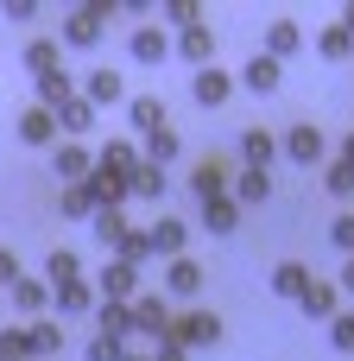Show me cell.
Segmentation results:
<instances>
[{"instance_id": "f546056e", "label": "cell", "mask_w": 354, "mask_h": 361, "mask_svg": "<svg viewBox=\"0 0 354 361\" xmlns=\"http://www.w3.org/2000/svg\"><path fill=\"white\" fill-rule=\"evenodd\" d=\"M114 260H127V267H146V260H152V228H127V235L114 241Z\"/></svg>"}, {"instance_id": "cb8c5ba5", "label": "cell", "mask_w": 354, "mask_h": 361, "mask_svg": "<svg viewBox=\"0 0 354 361\" xmlns=\"http://www.w3.org/2000/svg\"><path fill=\"white\" fill-rule=\"evenodd\" d=\"M127 89H120V76L114 70H89V82H82V102H95V108H114Z\"/></svg>"}, {"instance_id": "6da1fadb", "label": "cell", "mask_w": 354, "mask_h": 361, "mask_svg": "<svg viewBox=\"0 0 354 361\" xmlns=\"http://www.w3.org/2000/svg\"><path fill=\"white\" fill-rule=\"evenodd\" d=\"M165 343H177V349H215L222 343V317L215 311H184V317H171Z\"/></svg>"}, {"instance_id": "1f68e13d", "label": "cell", "mask_w": 354, "mask_h": 361, "mask_svg": "<svg viewBox=\"0 0 354 361\" xmlns=\"http://www.w3.org/2000/svg\"><path fill=\"white\" fill-rule=\"evenodd\" d=\"M44 279H51V286H63V279H82V260H76V247H51V254H44Z\"/></svg>"}, {"instance_id": "ba28073f", "label": "cell", "mask_w": 354, "mask_h": 361, "mask_svg": "<svg viewBox=\"0 0 354 361\" xmlns=\"http://www.w3.org/2000/svg\"><path fill=\"white\" fill-rule=\"evenodd\" d=\"M177 57H184V63H196V70H209V63H215V32H209V19H203V25H190V32H177Z\"/></svg>"}, {"instance_id": "e0dca14e", "label": "cell", "mask_w": 354, "mask_h": 361, "mask_svg": "<svg viewBox=\"0 0 354 361\" xmlns=\"http://www.w3.org/2000/svg\"><path fill=\"white\" fill-rule=\"evenodd\" d=\"M190 190H196L203 203H215V197H228V165H222V159H203V165L190 171Z\"/></svg>"}, {"instance_id": "c3c4849f", "label": "cell", "mask_w": 354, "mask_h": 361, "mask_svg": "<svg viewBox=\"0 0 354 361\" xmlns=\"http://www.w3.org/2000/svg\"><path fill=\"white\" fill-rule=\"evenodd\" d=\"M336 286H342V292L354 298V260H342V273H336Z\"/></svg>"}, {"instance_id": "7dc6e473", "label": "cell", "mask_w": 354, "mask_h": 361, "mask_svg": "<svg viewBox=\"0 0 354 361\" xmlns=\"http://www.w3.org/2000/svg\"><path fill=\"white\" fill-rule=\"evenodd\" d=\"M152 361H190V349H177V343H158V349H152Z\"/></svg>"}, {"instance_id": "e575fe53", "label": "cell", "mask_w": 354, "mask_h": 361, "mask_svg": "<svg viewBox=\"0 0 354 361\" xmlns=\"http://www.w3.org/2000/svg\"><path fill=\"white\" fill-rule=\"evenodd\" d=\"M317 57H329V63H348L354 57V38L342 25H329V32H317Z\"/></svg>"}, {"instance_id": "8d00e7d4", "label": "cell", "mask_w": 354, "mask_h": 361, "mask_svg": "<svg viewBox=\"0 0 354 361\" xmlns=\"http://www.w3.org/2000/svg\"><path fill=\"white\" fill-rule=\"evenodd\" d=\"M32 349H38V361H44V355H63V324L38 317V324H32Z\"/></svg>"}, {"instance_id": "ac0fdd59", "label": "cell", "mask_w": 354, "mask_h": 361, "mask_svg": "<svg viewBox=\"0 0 354 361\" xmlns=\"http://www.w3.org/2000/svg\"><path fill=\"white\" fill-rule=\"evenodd\" d=\"M272 292L304 305V292H310V267H304V260H279V267H272Z\"/></svg>"}, {"instance_id": "836d02e7", "label": "cell", "mask_w": 354, "mask_h": 361, "mask_svg": "<svg viewBox=\"0 0 354 361\" xmlns=\"http://www.w3.org/2000/svg\"><path fill=\"white\" fill-rule=\"evenodd\" d=\"M272 197V171H241L234 178V203H266Z\"/></svg>"}, {"instance_id": "8992f818", "label": "cell", "mask_w": 354, "mask_h": 361, "mask_svg": "<svg viewBox=\"0 0 354 361\" xmlns=\"http://www.w3.org/2000/svg\"><path fill=\"white\" fill-rule=\"evenodd\" d=\"M127 298H139V267L108 260L101 267V305H127Z\"/></svg>"}, {"instance_id": "603a6c76", "label": "cell", "mask_w": 354, "mask_h": 361, "mask_svg": "<svg viewBox=\"0 0 354 361\" xmlns=\"http://www.w3.org/2000/svg\"><path fill=\"white\" fill-rule=\"evenodd\" d=\"M298 44H304V25H298V19H272V32H266V57H279V63H285Z\"/></svg>"}, {"instance_id": "7bdbcfd3", "label": "cell", "mask_w": 354, "mask_h": 361, "mask_svg": "<svg viewBox=\"0 0 354 361\" xmlns=\"http://www.w3.org/2000/svg\"><path fill=\"white\" fill-rule=\"evenodd\" d=\"M329 343H336L342 355H354V311H342V317L329 324Z\"/></svg>"}, {"instance_id": "4dcf8cb0", "label": "cell", "mask_w": 354, "mask_h": 361, "mask_svg": "<svg viewBox=\"0 0 354 361\" xmlns=\"http://www.w3.org/2000/svg\"><path fill=\"white\" fill-rule=\"evenodd\" d=\"M57 209H63L70 222H95V197H89V184H63Z\"/></svg>"}, {"instance_id": "f6af8a7d", "label": "cell", "mask_w": 354, "mask_h": 361, "mask_svg": "<svg viewBox=\"0 0 354 361\" xmlns=\"http://www.w3.org/2000/svg\"><path fill=\"white\" fill-rule=\"evenodd\" d=\"M13 286H19V254L0 247V292H13Z\"/></svg>"}, {"instance_id": "52a82bcc", "label": "cell", "mask_w": 354, "mask_h": 361, "mask_svg": "<svg viewBox=\"0 0 354 361\" xmlns=\"http://www.w3.org/2000/svg\"><path fill=\"white\" fill-rule=\"evenodd\" d=\"M190 95H196L203 108H222V102L234 95V76H228V70H215V63H209V70H190Z\"/></svg>"}, {"instance_id": "9a60e30c", "label": "cell", "mask_w": 354, "mask_h": 361, "mask_svg": "<svg viewBox=\"0 0 354 361\" xmlns=\"http://www.w3.org/2000/svg\"><path fill=\"white\" fill-rule=\"evenodd\" d=\"M25 70L32 76H57L63 70V38H32L25 44Z\"/></svg>"}, {"instance_id": "83f0119b", "label": "cell", "mask_w": 354, "mask_h": 361, "mask_svg": "<svg viewBox=\"0 0 354 361\" xmlns=\"http://www.w3.org/2000/svg\"><path fill=\"white\" fill-rule=\"evenodd\" d=\"M127 121H133L139 133H158V127H165V102H158V95H133V102H127Z\"/></svg>"}, {"instance_id": "f35d334b", "label": "cell", "mask_w": 354, "mask_h": 361, "mask_svg": "<svg viewBox=\"0 0 354 361\" xmlns=\"http://www.w3.org/2000/svg\"><path fill=\"white\" fill-rule=\"evenodd\" d=\"M89 228H95V241H101V247H114V241L127 235V216H120V209H95V222H89Z\"/></svg>"}, {"instance_id": "4fadbf2b", "label": "cell", "mask_w": 354, "mask_h": 361, "mask_svg": "<svg viewBox=\"0 0 354 361\" xmlns=\"http://www.w3.org/2000/svg\"><path fill=\"white\" fill-rule=\"evenodd\" d=\"M165 292H177V298H196V292H203V267H196L190 254L165 260Z\"/></svg>"}, {"instance_id": "2e32d148", "label": "cell", "mask_w": 354, "mask_h": 361, "mask_svg": "<svg viewBox=\"0 0 354 361\" xmlns=\"http://www.w3.org/2000/svg\"><path fill=\"white\" fill-rule=\"evenodd\" d=\"M241 159H247V171H266V165L279 159V140H272L266 127H247V133H241Z\"/></svg>"}, {"instance_id": "8fae6325", "label": "cell", "mask_w": 354, "mask_h": 361, "mask_svg": "<svg viewBox=\"0 0 354 361\" xmlns=\"http://www.w3.org/2000/svg\"><path fill=\"white\" fill-rule=\"evenodd\" d=\"M336 305H342V286H336V279H310V292H304V317L336 324V317H342Z\"/></svg>"}, {"instance_id": "ab89813d", "label": "cell", "mask_w": 354, "mask_h": 361, "mask_svg": "<svg viewBox=\"0 0 354 361\" xmlns=\"http://www.w3.org/2000/svg\"><path fill=\"white\" fill-rule=\"evenodd\" d=\"M323 184H329V197H354V165H348V159H336V165L323 171Z\"/></svg>"}, {"instance_id": "7402d4cb", "label": "cell", "mask_w": 354, "mask_h": 361, "mask_svg": "<svg viewBox=\"0 0 354 361\" xmlns=\"http://www.w3.org/2000/svg\"><path fill=\"white\" fill-rule=\"evenodd\" d=\"M51 298H57V311H63V317H82V311H95V292H89V279H63V286H51Z\"/></svg>"}, {"instance_id": "681fc988", "label": "cell", "mask_w": 354, "mask_h": 361, "mask_svg": "<svg viewBox=\"0 0 354 361\" xmlns=\"http://www.w3.org/2000/svg\"><path fill=\"white\" fill-rule=\"evenodd\" d=\"M342 32H348V38H354V0H348V6H342Z\"/></svg>"}, {"instance_id": "5b68a950", "label": "cell", "mask_w": 354, "mask_h": 361, "mask_svg": "<svg viewBox=\"0 0 354 361\" xmlns=\"http://www.w3.org/2000/svg\"><path fill=\"white\" fill-rule=\"evenodd\" d=\"M279 76H285V63H279V57H266V51H253V57L241 63V76H234V82H241V89H253V95H272V89H279Z\"/></svg>"}, {"instance_id": "7c38bea8", "label": "cell", "mask_w": 354, "mask_h": 361, "mask_svg": "<svg viewBox=\"0 0 354 361\" xmlns=\"http://www.w3.org/2000/svg\"><path fill=\"white\" fill-rule=\"evenodd\" d=\"M184 247H190V222H177V216H158V222H152V254L177 260Z\"/></svg>"}, {"instance_id": "9c48e42d", "label": "cell", "mask_w": 354, "mask_h": 361, "mask_svg": "<svg viewBox=\"0 0 354 361\" xmlns=\"http://www.w3.org/2000/svg\"><path fill=\"white\" fill-rule=\"evenodd\" d=\"M19 140H25V146H57V114L38 108V102L19 108Z\"/></svg>"}, {"instance_id": "b9f144b4", "label": "cell", "mask_w": 354, "mask_h": 361, "mask_svg": "<svg viewBox=\"0 0 354 361\" xmlns=\"http://www.w3.org/2000/svg\"><path fill=\"white\" fill-rule=\"evenodd\" d=\"M89 361H127V343H114V336H89Z\"/></svg>"}, {"instance_id": "f907efd6", "label": "cell", "mask_w": 354, "mask_h": 361, "mask_svg": "<svg viewBox=\"0 0 354 361\" xmlns=\"http://www.w3.org/2000/svg\"><path fill=\"white\" fill-rule=\"evenodd\" d=\"M342 159H348V165H354V133H348V140H342Z\"/></svg>"}, {"instance_id": "44dd1931", "label": "cell", "mask_w": 354, "mask_h": 361, "mask_svg": "<svg viewBox=\"0 0 354 361\" xmlns=\"http://www.w3.org/2000/svg\"><path fill=\"white\" fill-rule=\"evenodd\" d=\"M196 228H209V235H234V228H241V203H234V197L203 203V222H196Z\"/></svg>"}, {"instance_id": "3957f363", "label": "cell", "mask_w": 354, "mask_h": 361, "mask_svg": "<svg viewBox=\"0 0 354 361\" xmlns=\"http://www.w3.org/2000/svg\"><path fill=\"white\" fill-rule=\"evenodd\" d=\"M108 13H114V6H76V13L63 19V44H76V51L101 44V32H108Z\"/></svg>"}, {"instance_id": "d4e9b609", "label": "cell", "mask_w": 354, "mask_h": 361, "mask_svg": "<svg viewBox=\"0 0 354 361\" xmlns=\"http://www.w3.org/2000/svg\"><path fill=\"white\" fill-rule=\"evenodd\" d=\"M95 121H101V108H95V102H82V95H70V102L57 108V127H63V133H89Z\"/></svg>"}, {"instance_id": "60d3db41", "label": "cell", "mask_w": 354, "mask_h": 361, "mask_svg": "<svg viewBox=\"0 0 354 361\" xmlns=\"http://www.w3.org/2000/svg\"><path fill=\"white\" fill-rule=\"evenodd\" d=\"M165 19H171L177 32H190V25H203V6H196V0H171V6H165Z\"/></svg>"}, {"instance_id": "74e56055", "label": "cell", "mask_w": 354, "mask_h": 361, "mask_svg": "<svg viewBox=\"0 0 354 361\" xmlns=\"http://www.w3.org/2000/svg\"><path fill=\"white\" fill-rule=\"evenodd\" d=\"M127 184H133V197H146V203H158V197H165V171H158V165H139Z\"/></svg>"}, {"instance_id": "f1b7e54d", "label": "cell", "mask_w": 354, "mask_h": 361, "mask_svg": "<svg viewBox=\"0 0 354 361\" xmlns=\"http://www.w3.org/2000/svg\"><path fill=\"white\" fill-rule=\"evenodd\" d=\"M177 152H184V146H177V133H171V127L146 133V146H139V159H146V165H158V171H165V165H171Z\"/></svg>"}, {"instance_id": "d6a6232c", "label": "cell", "mask_w": 354, "mask_h": 361, "mask_svg": "<svg viewBox=\"0 0 354 361\" xmlns=\"http://www.w3.org/2000/svg\"><path fill=\"white\" fill-rule=\"evenodd\" d=\"M95 324H101V336L127 343V336H133V305H101V311H95Z\"/></svg>"}, {"instance_id": "d6986e66", "label": "cell", "mask_w": 354, "mask_h": 361, "mask_svg": "<svg viewBox=\"0 0 354 361\" xmlns=\"http://www.w3.org/2000/svg\"><path fill=\"white\" fill-rule=\"evenodd\" d=\"M6 298H13V311H19V317H32V324H38V317H44V305H51V286H44V279H19Z\"/></svg>"}, {"instance_id": "d590c367", "label": "cell", "mask_w": 354, "mask_h": 361, "mask_svg": "<svg viewBox=\"0 0 354 361\" xmlns=\"http://www.w3.org/2000/svg\"><path fill=\"white\" fill-rule=\"evenodd\" d=\"M70 95H76V89H70V76H63V70H57V76H38V108H51V114H57Z\"/></svg>"}, {"instance_id": "bcb514c9", "label": "cell", "mask_w": 354, "mask_h": 361, "mask_svg": "<svg viewBox=\"0 0 354 361\" xmlns=\"http://www.w3.org/2000/svg\"><path fill=\"white\" fill-rule=\"evenodd\" d=\"M0 13H6V19H13V25H25V19H38V6H32V0H6V6H0Z\"/></svg>"}, {"instance_id": "7a4b0ae2", "label": "cell", "mask_w": 354, "mask_h": 361, "mask_svg": "<svg viewBox=\"0 0 354 361\" xmlns=\"http://www.w3.org/2000/svg\"><path fill=\"white\" fill-rule=\"evenodd\" d=\"M279 152H285L291 165H317V159L329 152V140H323V127H310V121H291V127H285V140H279Z\"/></svg>"}, {"instance_id": "ffe728a7", "label": "cell", "mask_w": 354, "mask_h": 361, "mask_svg": "<svg viewBox=\"0 0 354 361\" xmlns=\"http://www.w3.org/2000/svg\"><path fill=\"white\" fill-rule=\"evenodd\" d=\"M89 171H95V159H89V146H76V140H63V146H57V178H63V184H82Z\"/></svg>"}, {"instance_id": "4316f807", "label": "cell", "mask_w": 354, "mask_h": 361, "mask_svg": "<svg viewBox=\"0 0 354 361\" xmlns=\"http://www.w3.org/2000/svg\"><path fill=\"white\" fill-rule=\"evenodd\" d=\"M0 361H38V349H32V324H6V330H0Z\"/></svg>"}, {"instance_id": "484cf974", "label": "cell", "mask_w": 354, "mask_h": 361, "mask_svg": "<svg viewBox=\"0 0 354 361\" xmlns=\"http://www.w3.org/2000/svg\"><path fill=\"white\" fill-rule=\"evenodd\" d=\"M146 159H139V146L133 140H108V152H101V171H114V178H133Z\"/></svg>"}, {"instance_id": "277c9868", "label": "cell", "mask_w": 354, "mask_h": 361, "mask_svg": "<svg viewBox=\"0 0 354 361\" xmlns=\"http://www.w3.org/2000/svg\"><path fill=\"white\" fill-rule=\"evenodd\" d=\"M133 330L152 336V343H165V336H171V305H165L158 292H139V298H133Z\"/></svg>"}, {"instance_id": "30bf717a", "label": "cell", "mask_w": 354, "mask_h": 361, "mask_svg": "<svg viewBox=\"0 0 354 361\" xmlns=\"http://www.w3.org/2000/svg\"><path fill=\"white\" fill-rule=\"evenodd\" d=\"M82 184H89V197H95V209H120V203L133 197V184H127V178H114V171H101V165H95V171H89Z\"/></svg>"}, {"instance_id": "5bb4252c", "label": "cell", "mask_w": 354, "mask_h": 361, "mask_svg": "<svg viewBox=\"0 0 354 361\" xmlns=\"http://www.w3.org/2000/svg\"><path fill=\"white\" fill-rule=\"evenodd\" d=\"M127 51H133V63H165V57H171V38H165L158 25H139V32L127 38Z\"/></svg>"}, {"instance_id": "ee69618b", "label": "cell", "mask_w": 354, "mask_h": 361, "mask_svg": "<svg viewBox=\"0 0 354 361\" xmlns=\"http://www.w3.org/2000/svg\"><path fill=\"white\" fill-rule=\"evenodd\" d=\"M329 241H336V247L354 260V216H336V222H329Z\"/></svg>"}]
</instances>
